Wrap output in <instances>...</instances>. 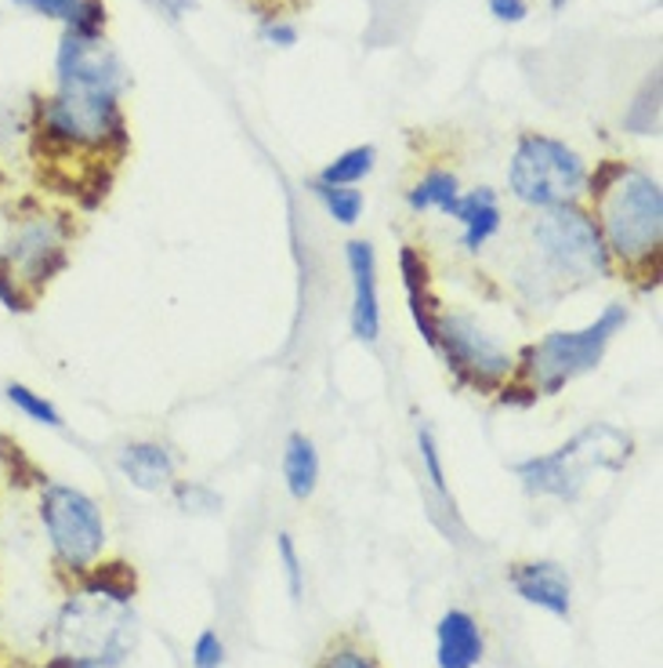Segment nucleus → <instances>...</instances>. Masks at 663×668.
I'll use <instances>...</instances> for the list:
<instances>
[{"mask_svg":"<svg viewBox=\"0 0 663 668\" xmlns=\"http://www.w3.org/2000/svg\"><path fill=\"white\" fill-rule=\"evenodd\" d=\"M594 225L605 240L613 270H624L628 280L645 276L642 291L660 284L663 259V190L645 171L624 164V171L591 200Z\"/></svg>","mask_w":663,"mask_h":668,"instance_id":"1","label":"nucleus"},{"mask_svg":"<svg viewBox=\"0 0 663 668\" xmlns=\"http://www.w3.org/2000/svg\"><path fill=\"white\" fill-rule=\"evenodd\" d=\"M634 439L616 429V425H588L584 433H577L570 444H562L551 454H537L516 465V476L522 487L540 498H559V502H577L580 490L588 484L591 469H609L620 473L631 462Z\"/></svg>","mask_w":663,"mask_h":668,"instance_id":"2","label":"nucleus"},{"mask_svg":"<svg viewBox=\"0 0 663 668\" xmlns=\"http://www.w3.org/2000/svg\"><path fill=\"white\" fill-rule=\"evenodd\" d=\"M628 324V305H605L599 320L580 331H551L540 342L526 345L516 360V378L530 382L537 396H559L565 385L577 382L602 364L609 342Z\"/></svg>","mask_w":663,"mask_h":668,"instance_id":"3","label":"nucleus"},{"mask_svg":"<svg viewBox=\"0 0 663 668\" xmlns=\"http://www.w3.org/2000/svg\"><path fill=\"white\" fill-rule=\"evenodd\" d=\"M584 179L588 164L573 145L540 135V131H522L519 135L508 164V185L526 208L548 211L559 204H577V196L584 193Z\"/></svg>","mask_w":663,"mask_h":668,"instance_id":"4","label":"nucleus"},{"mask_svg":"<svg viewBox=\"0 0 663 668\" xmlns=\"http://www.w3.org/2000/svg\"><path fill=\"white\" fill-rule=\"evenodd\" d=\"M533 247L551 280L591 284V280L616 273L599 225H594L591 211H584L580 204L548 208L544 219L533 222Z\"/></svg>","mask_w":663,"mask_h":668,"instance_id":"5","label":"nucleus"},{"mask_svg":"<svg viewBox=\"0 0 663 668\" xmlns=\"http://www.w3.org/2000/svg\"><path fill=\"white\" fill-rule=\"evenodd\" d=\"M40 524H44L48 545L65 570L84 574L105 549V519L91 494L70 484L48 479L40 487Z\"/></svg>","mask_w":663,"mask_h":668,"instance_id":"6","label":"nucleus"},{"mask_svg":"<svg viewBox=\"0 0 663 668\" xmlns=\"http://www.w3.org/2000/svg\"><path fill=\"white\" fill-rule=\"evenodd\" d=\"M436 353L446 360L453 382L461 389H476L479 396H493L516 374V356L465 310L439 313Z\"/></svg>","mask_w":663,"mask_h":668,"instance_id":"7","label":"nucleus"},{"mask_svg":"<svg viewBox=\"0 0 663 668\" xmlns=\"http://www.w3.org/2000/svg\"><path fill=\"white\" fill-rule=\"evenodd\" d=\"M70 247H73V225L65 215H26L19 219L16 233L4 247H0V262L8 265L11 276L40 298L55 276L65 273L70 265Z\"/></svg>","mask_w":663,"mask_h":668,"instance_id":"8","label":"nucleus"},{"mask_svg":"<svg viewBox=\"0 0 663 668\" xmlns=\"http://www.w3.org/2000/svg\"><path fill=\"white\" fill-rule=\"evenodd\" d=\"M345 262L351 273V334L363 345L381 338V295H377V255L370 240H348Z\"/></svg>","mask_w":663,"mask_h":668,"instance_id":"9","label":"nucleus"},{"mask_svg":"<svg viewBox=\"0 0 663 668\" xmlns=\"http://www.w3.org/2000/svg\"><path fill=\"white\" fill-rule=\"evenodd\" d=\"M508 585L516 589L526 604L554 614V618H570L573 610V585L570 574L551 559H522V564L508 567Z\"/></svg>","mask_w":663,"mask_h":668,"instance_id":"10","label":"nucleus"},{"mask_svg":"<svg viewBox=\"0 0 663 668\" xmlns=\"http://www.w3.org/2000/svg\"><path fill=\"white\" fill-rule=\"evenodd\" d=\"M399 273H402V287H406V302H410V316L421 338L428 342V350H436L439 338V295L431 287V265L425 259L421 247L402 244L399 247Z\"/></svg>","mask_w":663,"mask_h":668,"instance_id":"11","label":"nucleus"},{"mask_svg":"<svg viewBox=\"0 0 663 668\" xmlns=\"http://www.w3.org/2000/svg\"><path fill=\"white\" fill-rule=\"evenodd\" d=\"M446 215L461 222V244H465V251H471V255H479V251L500 233V225H504L500 196H497V190H490V185H479V190L457 196L453 204L446 208Z\"/></svg>","mask_w":663,"mask_h":668,"instance_id":"12","label":"nucleus"},{"mask_svg":"<svg viewBox=\"0 0 663 668\" xmlns=\"http://www.w3.org/2000/svg\"><path fill=\"white\" fill-rule=\"evenodd\" d=\"M482 629L468 610H446L436 629L439 668H476L482 661Z\"/></svg>","mask_w":663,"mask_h":668,"instance_id":"13","label":"nucleus"},{"mask_svg":"<svg viewBox=\"0 0 663 668\" xmlns=\"http://www.w3.org/2000/svg\"><path fill=\"white\" fill-rule=\"evenodd\" d=\"M116 465L128 476V484L139 490H160L174 479V454L156 439H134L120 451Z\"/></svg>","mask_w":663,"mask_h":668,"instance_id":"14","label":"nucleus"},{"mask_svg":"<svg viewBox=\"0 0 663 668\" xmlns=\"http://www.w3.org/2000/svg\"><path fill=\"white\" fill-rule=\"evenodd\" d=\"M283 479L294 502H308L319 487V451L305 433H290L283 447Z\"/></svg>","mask_w":663,"mask_h":668,"instance_id":"15","label":"nucleus"},{"mask_svg":"<svg viewBox=\"0 0 663 668\" xmlns=\"http://www.w3.org/2000/svg\"><path fill=\"white\" fill-rule=\"evenodd\" d=\"M134 589H139V581H134V570L128 564H91L84 570V593L94 596V599H110V604L124 607L131 604Z\"/></svg>","mask_w":663,"mask_h":668,"instance_id":"16","label":"nucleus"},{"mask_svg":"<svg viewBox=\"0 0 663 668\" xmlns=\"http://www.w3.org/2000/svg\"><path fill=\"white\" fill-rule=\"evenodd\" d=\"M457 196H461V185H457L453 171L431 168L414 190H406V204H410V211H442L446 215V208H450Z\"/></svg>","mask_w":663,"mask_h":668,"instance_id":"17","label":"nucleus"},{"mask_svg":"<svg viewBox=\"0 0 663 668\" xmlns=\"http://www.w3.org/2000/svg\"><path fill=\"white\" fill-rule=\"evenodd\" d=\"M374 164H377L374 145H351V150L334 156L330 164L319 171L316 182H323V185H359L374 171Z\"/></svg>","mask_w":663,"mask_h":668,"instance_id":"18","label":"nucleus"},{"mask_svg":"<svg viewBox=\"0 0 663 668\" xmlns=\"http://www.w3.org/2000/svg\"><path fill=\"white\" fill-rule=\"evenodd\" d=\"M8 399L16 404V411H22L26 418L30 422H40V425H48V429H62V411L51 404V399L44 396V393H37V389H30V385H22V382H8Z\"/></svg>","mask_w":663,"mask_h":668,"instance_id":"19","label":"nucleus"},{"mask_svg":"<svg viewBox=\"0 0 663 668\" xmlns=\"http://www.w3.org/2000/svg\"><path fill=\"white\" fill-rule=\"evenodd\" d=\"M313 193L323 200V208L330 211L334 222L341 225H356L359 215H363V193L351 190V185H323V182H313Z\"/></svg>","mask_w":663,"mask_h":668,"instance_id":"20","label":"nucleus"},{"mask_svg":"<svg viewBox=\"0 0 663 668\" xmlns=\"http://www.w3.org/2000/svg\"><path fill=\"white\" fill-rule=\"evenodd\" d=\"M417 454H421V465H425L436 494L442 502H450V487H446V473H442V451H439L436 429H431L428 422H417Z\"/></svg>","mask_w":663,"mask_h":668,"instance_id":"21","label":"nucleus"},{"mask_svg":"<svg viewBox=\"0 0 663 668\" xmlns=\"http://www.w3.org/2000/svg\"><path fill=\"white\" fill-rule=\"evenodd\" d=\"M105 22H110V8H105V0H76L73 16L65 26H70V33L84 37V40H102Z\"/></svg>","mask_w":663,"mask_h":668,"instance_id":"22","label":"nucleus"},{"mask_svg":"<svg viewBox=\"0 0 663 668\" xmlns=\"http://www.w3.org/2000/svg\"><path fill=\"white\" fill-rule=\"evenodd\" d=\"M276 553H279V564H283V574H287V593L294 604H302L305 596V570H302V556L294 549V538L287 530L276 534Z\"/></svg>","mask_w":663,"mask_h":668,"instance_id":"23","label":"nucleus"},{"mask_svg":"<svg viewBox=\"0 0 663 668\" xmlns=\"http://www.w3.org/2000/svg\"><path fill=\"white\" fill-rule=\"evenodd\" d=\"M0 305L4 310H11V313H30L33 305H37V298L26 291L16 276H11V270L4 262H0Z\"/></svg>","mask_w":663,"mask_h":668,"instance_id":"24","label":"nucleus"},{"mask_svg":"<svg viewBox=\"0 0 663 668\" xmlns=\"http://www.w3.org/2000/svg\"><path fill=\"white\" fill-rule=\"evenodd\" d=\"M222 661H225V644H222V636L214 632V629H203V632L196 636V644H193V665H196V668H222Z\"/></svg>","mask_w":663,"mask_h":668,"instance_id":"25","label":"nucleus"},{"mask_svg":"<svg viewBox=\"0 0 663 668\" xmlns=\"http://www.w3.org/2000/svg\"><path fill=\"white\" fill-rule=\"evenodd\" d=\"M319 668H381V665L356 647H341V650H330L327 658L319 661Z\"/></svg>","mask_w":663,"mask_h":668,"instance_id":"26","label":"nucleus"},{"mask_svg":"<svg viewBox=\"0 0 663 668\" xmlns=\"http://www.w3.org/2000/svg\"><path fill=\"white\" fill-rule=\"evenodd\" d=\"M16 4H19V8L37 11V16H48V19H62V22H70L73 8H76V0H16Z\"/></svg>","mask_w":663,"mask_h":668,"instance_id":"27","label":"nucleus"},{"mask_svg":"<svg viewBox=\"0 0 663 668\" xmlns=\"http://www.w3.org/2000/svg\"><path fill=\"white\" fill-rule=\"evenodd\" d=\"M490 16L497 22H522L530 16V4L526 0H490Z\"/></svg>","mask_w":663,"mask_h":668,"instance_id":"28","label":"nucleus"},{"mask_svg":"<svg viewBox=\"0 0 663 668\" xmlns=\"http://www.w3.org/2000/svg\"><path fill=\"white\" fill-rule=\"evenodd\" d=\"M262 37L273 40L276 48H294V44H297V30H294L290 22H265Z\"/></svg>","mask_w":663,"mask_h":668,"instance_id":"29","label":"nucleus"},{"mask_svg":"<svg viewBox=\"0 0 663 668\" xmlns=\"http://www.w3.org/2000/svg\"><path fill=\"white\" fill-rule=\"evenodd\" d=\"M160 4L171 11V19H182V11L196 8V0H160Z\"/></svg>","mask_w":663,"mask_h":668,"instance_id":"30","label":"nucleus"},{"mask_svg":"<svg viewBox=\"0 0 663 668\" xmlns=\"http://www.w3.org/2000/svg\"><path fill=\"white\" fill-rule=\"evenodd\" d=\"M551 8H554V11H562V8H565V0H551Z\"/></svg>","mask_w":663,"mask_h":668,"instance_id":"31","label":"nucleus"}]
</instances>
